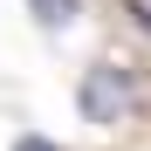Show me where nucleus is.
I'll use <instances>...</instances> for the list:
<instances>
[{"label":"nucleus","instance_id":"1","mask_svg":"<svg viewBox=\"0 0 151 151\" xmlns=\"http://www.w3.org/2000/svg\"><path fill=\"white\" fill-rule=\"evenodd\" d=\"M131 103H137V76L124 69V62H89V69H83V83H76V110H83L89 124L117 131V124L131 117Z\"/></svg>","mask_w":151,"mask_h":151},{"label":"nucleus","instance_id":"2","mask_svg":"<svg viewBox=\"0 0 151 151\" xmlns=\"http://www.w3.org/2000/svg\"><path fill=\"white\" fill-rule=\"evenodd\" d=\"M28 14L41 21V28H48V35H55V28H69V21H76V14H83V0H28Z\"/></svg>","mask_w":151,"mask_h":151},{"label":"nucleus","instance_id":"3","mask_svg":"<svg viewBox=\"0 0 151 151\" xmlns=\"http://www.w3.org/2000/svg\"><path fill=\"white\" fill-rule=\"evenodd\" d=\"M14 151H62V144H48L41 131H28V137H14Z\"/></svg>","mask_w":151,"mask_h":151}]
</instances>
